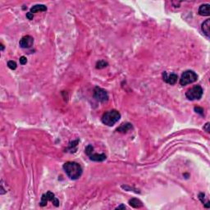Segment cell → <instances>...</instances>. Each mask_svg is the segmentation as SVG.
<instances>
[{"label": "cell", "mask_w": 210, "mask_h": 210, "mask_svg": "<svg viewBox=\"0 0 210 210\" xmlns=\"http://www.w3.org/2000/svg\"><path fill=\"white\" fill-rule=\"evenodd\" d=\"M63 170L71 180H76L82 175V168L78 163L76 162H67L63 164Z\"/></svg>", "instance_id": "cell-1"}, {"label": "cell", "mask_w": 210, "mask_h": 210, "mask_svg": "<svg viewBox=\"0 0 210 210\" xmlns=\"http://www.w3.org/2000/svg\"><path fill=\"white\" fill-rule=\"evenodd\" d=\"M120 118H121V113L118 110L113 109L103 113L102 117V122L106 126H113L120 120Z\"/></svg>", "instance_id": "cell-2"}, {"label": "cell", "mask_w": 210, "mask_h": 210, "mask_svg": "<svg viewBox=\"0 0 210 210\" xmlns=\"http://www.w3.org/2000/svg\"><path fill=\"white\" fill-rule=\"evenodd\" d=\"M197 80H198L197 74L194 71L188 70V71H184L181 75V77L180 79V84H181V85L184 86V85L194 83V82L196 81Z\"/></svg>", "instance_id": "cell-3"}, {"label": "cell", "mask_w": 210, "mask_h": 210, "mask_svg": "<svg viewBox=\"0 0 210 210\" xmlns=\"http://www.w3.org/2000/svg\"><path fill=\"white\" fill-rule=\"evenodd\" d=\"M203 95V89L200 85H194L191 89L187 90L186 96L189 100H200Z\"/></svg>", "instance_id": "cell-4"}, {"label": "cell", "mask_w": 210, "mask_h": 210, "mask_svg": "<svg viewBox=\"0 0 210 210\" xmlns=\"http://www.w3.org/2000/svg\"><path fill=\"white\" fill-rule=\"evenodd\" d=\"M85 154L89 157L90 160L95 161V162H103V161H104L107 158L104 154H95L93 152L94 151V147L90 144H89L85 148Z\"/></svg>", "instance_id": "cell-5"}, {"label": "cell", "mask_w": 210, "mask_h": 210, "mask_svg": "<svg viewBox=\"0 0 210 210\" xmlns=\"http://www.w3.org/2000/svg\"><path fill=\"white\" fill-rule=\"evenodd\" d=\"M94 98L98 102L105 103L108 100V95L105 89L96 86L94 89Z\"/></svg>", "instance_id": "cell-6"}, {"label": "cell", "mask_w": 210, "mask_h": 210, "mask_svg": "<svg viewBox=\"0 0 210 210\" xmlns=\"http://www.w3.org/2000/svg\"><path fill=\"white\" fill-rule=\"evenodd\" d=\"M33 45H34V38L31 35H26L22 37L19 42L20 47L22 49H30L33 46Z\"/></svg>", "instance_id": "cell-7"}, {"label": "cell", "mask_w": 210, "mask_h": 210, "mask_svg": "<svg viewBox=\"0 0 210 210\" xmlns=\"http://www.w3.org/2000/svg\"><path fill=\"white\" fill-rule=\"evenodd\" d=\"M163 79L164 81L172 85L176 84V81H177V79H178V76L174 73L168 75V73L166 71H164V72H163Z\"/></svg>", "instance_id": "cell-8"}, {"label": "cell", "mask_w": 210, "mask_h": 210, "mask_svg": "<svg viewBox=\"0 0 210 210\" xmlns=\"http://www.w3.org/2000/svg\"><path fill=\"white\" fill-rule=\"evenodd\" d=\"M198 13L200 16H209L210 15V5L209 4H203L200 7Z\"/></svg>", "instance_id": "cell-9"}, {"label": "cell", "mask_w": 210, "mask_h": 210, "mask_svg": "<svg viewBox=\"0 0 210 210\" xmlns=\"http://www.w3.org/2000/svg\"><path fill=\"white\" fill-rule=\"evenodd\" d=\"M201 29H202V31L204 32V34L209 38L210 36V20L209 19H207L206 21H204L202 23V26H201Z\"/></svg>", "instance_id": "cell-10"}, {"label": "cell", "mask_w": 210, "mask_h": 210, "mask_svg": "<svg viewBox=\"0 0 210 210\" xmlns=\"http://www.w3.org/2000/svg\"><path fill=\"white\" fill-rule=\"evenodd\" d=\"M132 128H133L132 125L131 123H129V122H126V123L121 124V126L118 127L117 128V131L120 132V133H126L127 131L131 130Z\"/></svg>", "instance_id": "cell-11"}, {"label": "cell", "mask_w": 210, "mask_h": 210, "mask_svg": "<svg viewBox=\"0 0 210 210\" xmlns=\"http://www.w3.org/2000/svg\"><path fill=\"white\" fill-rule=\"evenodd\" d=\"M45 194H46V196H47L48 200H49V201H51L55 207H58V206H59V200L56 198L55 195H54V194H53L52 192L48 191Z\"/></svg>", "instance_id": "cell-12"}, {"label": "cell", "mask_w": 210, "mask_h": 210, "mask_svg": "<svg viewBox=\"0 0 210 210\" xmlns=\"http://www.w3.org/2000/svg\"><path fill=\"white\" fill-rule=\"evenodd\" d=\"M47 11V7L44 4H36L31 8V13H35L37 12H45Z\"/></svg>", "instance_id": "cell-13"}, {"label": "cell", "mask_w": 210, "mask_h": 210, "mask_svg": "<svg viewBox=\"0 0 210 210\" xmlns=\"http://www.w3.org/2000/svg\"><path fill=\"white\" fill-rule=\"evenodd\" d=\"M129 205H131V207L135 208H139L143 206V204L138 199H136V198H133L131 200H129Z\"/></svg>", "instance_id": "cell-14"}, {"label": "cell", "mask_w": 210, "mask_h": 210, "mask_svg": "<svg viewBox=\"0 0 210 210\" xmlns=\"http://www.w3.org/2000/svg\"><path fill=\"white\" fill-rule=\"evenodd\" d=\"M107 66H108V63H107V62L100 60V61H99V62H97V63H96V68L103 69V68H104V67H106Z\"/></svg>", "instance_id": "cell-15"}, {"label": "cell", "mask_w": 210, "mask_h": 210, "mask_svg": "<svg viewBox=\"0 0 210 210\" xmlns=\"http://www.w3.org/2000/svg\"><path fill=\"white\" fill-rule=\"evenodd\" d=\"M48 201H49V200H48L46 194H44L42 195V197H41V201H40V203H39V205H40L41 207H45V205H47Z\"/></svg>", "instance_id": "cell-16"}, {"label": "cell", "mask_w": 210, "mask_h": 210, "mask_svg": "<svg viewBox=\"0 0 210 210\" xmlns=\"http://www.w3.org/2000/svg\"><path fill=\"white\" fill-rule=\"evenodd\" d=\"M8 67L12 70H15L16 68V63L14 61H8Z\"/></svg>", "instance_id": "cell-17"}, {"label": "cell", "mask_w": 210, "mask_h": 210, "mask_svg": "<svg viewBox=\"0 0 210 210\" xmlns=\"http://www.w3.org/2000/svg\"><path fill=\"white\" fill-rule=\"evenodd\" d=\"M194 111H195V113H199V114H200L201 116H204V109H203L202 108L195 107V108H194Z\"/></svg>", "instance_id": "cell-18"}, {"label": "cell", "mask_w": 210, "mask_h": 210, "mask_svg": "<svg viewBox=\"0 0 210 210\" xmlns=\"http://www.w3.org/2000/svg\"><path fill=\"white\" fill-rule=\"evenodd\" d=\"M26 63H27V58L25 56H21L20 58V63L21 65H25V64H26Z\"/></svg>", "instance_id": "cell-19"}, {"label": "cell", "mask_w": 210, "mask_h": 210, "mask_svg": "<svg viewBox=\"0 0 210 210\" xmlns=\"http://www.w3.org/2000/svg\"><path fill=\"white\" fill-rule=\"evenodd\" d=\"M199 199H200V201H201L203 204H205V194H204V193H200V194H199Z\"/></svg>", "instance_id": "cell-20"}, {"label": "cell", "mask_w": 210, "mask_h": 210, "mask_svg": "<svg viewBox=\"0 0 210 210\" xmlns=\"http://www.w3.org/2000/svg\"><path fill=\"white\" fill-rule=\"evenodd\" d=\"M33 17H34L33 13H31V12H30V13H26V18L28 19V20H32V19H33Z\"/></svg>", "instance_id": "cell-21"}, {"label": "cell", "mask_w": 210, "mask_h": 210, "mask_svg": "<svg viewBox=\"0 0 210 210\" xmlns=\"http://www.w3.org/2000/svg\"><path fill=\"white\" fill-rule=\"evenodd\" d=\"M204 130H205V131H207L208 133L209 132V122H207V123H206V125L204 126Z\"/></svg>", "instance_id": "cell-22"}, {"label": "cell", "mask_w": 210, "mask_h": 210, "mask_svg": "<svg viewBox=\"0 0 210 210\" xmlns=\"http://www.w3.org/2000/svg\"><path fill=\"white\" fill-rule=\"evenodd\" d=\"M120 208H123V209H125L126 208V206L125 205H120V206H118V207L116 208V209H120Z\"/></svg>", "instance_id": "cell-23"}]
</instances>
